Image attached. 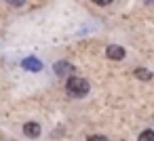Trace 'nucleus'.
Returning <instances> with one entry per match:
<instances>
[{"instance_id": "obj_1", "label": "nucleus", "mask_w": 154, "mask_h": 141, "mask_svg": "<svg viewBox=\"0 0 154 141\" xmlns=\"http://www.w3.org/2000/svg\"><path fill=\"white\" fill-rule=\"evenodd\" d=\"M66 91H68L70 97L80 99V97H85V95L89 93V82H87L85 78H76V76H72V78L66 82Z\"/></svg>"}, {"instance_id": "obj_2", "label": "nucleus", "mask_w": 154, "mask_h": 141, "mask_svg": "<svg viewBox=\"0 0 154 141\" xmlns=\"http://www.w3.org/2000/svg\"><path fill=\"white\" fill-rule=\"evenodd\" d=\"M53 70H55V74H57L59 78H63V76H72V74L76 72V68H74L72 63H68V61H57Z\"/></svg>"}, {"instance_id": "obj_3", "label": "nucleus", "mask_w": 154, "mask_h": 141, "mask_svg": "<svg viewBox=\"0 0 154 141\" xmlns=\"http://www.w3.org/2000/svg\"><path fill=\"white\" fill-rule=\"evenodd\" d=\"M106 55H108L110 59L120 61V59H125V49H122V46H118V44H110V46L106 49Z\"/></svg>"}, {"instance_id": "obj_4", "label": "nucleus", "mask_w": 154, "mask_h": 141, "mask_svg": "<svg viewBox=\"0 0 154 141\" xmlns=\"http://www.w3.org/2000/svg\"><path fill=\"white\" fill-rule=\"evenodd\" d=\"M21 65H23V70H28V72H40V70H42V63H40L36 57H26V59L21 61Z\"/></svg>"}, {"instance_id": "obj_5", "label": "nucleus", "mask_w": 154, "mask_h": 141, "mask_svg": "<svg viewBox=\"0 0 154 141\" xmlns=\"http://www.w3.org/2000/svg\"><path fill=\"white\" fill-rule=\"evenodd\" d=\"M23 133H26V137L34 139V137L40 135V124H36V122H26V124H23Z\"/></svg>"}, {"instance_id": "obj_6", "label": "nucleus", "mask_w": 154, "mask_h": 141, "mask_svg": "<svg viewBox=\"0 0 154 141\" xmlns=\"http://www.w3.org/2000/svg\"><path fill=\"white\" fill-rule=\"evenodd\" d=\"M135 76H137L139 80H152V72L146 70V68H137V70H135Z\"/></svg>"}, {"instance_id": "obj_7", "label": "nucleus", "mask_w": 154, "mask_h": 141, "mask_svg": "<svg viewBox=\"0 0 154 141\" xmlns=\"http://www.w3.org/2000/svg\"><path fill=\"white\" fill-rule=\"evenodd\" d=\"M139 141H154V130H143L139 135Z\"/></svg>"}, {"instance_id": "obj_8", "label": "nucleus", "mask_w": 154, "mask_h": 141, "mask_svg": "<svg viewBox=\"0 0 154 141\" xmlns=\"http://www.w3.org/2000/svg\"><path fill=\"white\" fill-rule=\"evenodd\" d=\"M7 4H11V7H23L26 4V0H5Z\"/></svg>"}, {"instance_id": "obj_9", "label": "nucleus", "mask_w": 154, "mask_h": 141, "mask_svg": "<svg viewBox=\"0 0 154 141\" xmlns=\"http://www.w3.org/2000/svg\"><path fill=\"white\" fill-rule=\"evenodd\" d=\"M87 141H108V139H106V137H101V135H91Z\"/></svg>"}, {"instance_id": "obj_10", "label": "nucleus", "mask_w": 154, "mask_h": 141, "mask_svg": "<svg viewBox=\"0 0 154 141\" xmlns=\"http://www.w3.org/2000/svg\"><path fill=\"white\" fill-rule=\"evenodd\" d=\"M91 2H95V4H99V7H108L112 0H91Z\"/></svg>"}, {"instance_id": "obj_11", "label": "nucleus", "mask_w": 154, "mask_h": 141, "mask_svg": "<svg viewBox=\"0 0 154 141\" xmlns=\"http://www.w3.org/2000/svg\"><path fill=\"white\" fill-rule=\"evenodd\" d=\"M146 2H152V4H154V0H146Z\"/></svg>"}]
</instances>
